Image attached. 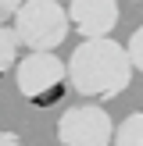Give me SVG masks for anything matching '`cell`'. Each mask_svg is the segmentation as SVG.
<instances>
[{"instance_id": "30bf717a", "label": "cell", "mask_w": 143, "mask_h": 146, "mask_svg": "<svg viewBox=\"0 0 143 146\" xmlns=\"http://www.w3.org/2000/svg\"><path fill=\"white\" fill-rule=\"evenodd\" d=\"M0 146H21V139L14 132H0Z\"/></svg>"}, {"instance_id": "8992f818", "label": "cell", "mask_w": 143, "mask_h": 146, "mask_svg": "<svg viewBox=\"0 0 143 146\" xmlns=\"http://www.w3.org/2000/svg\"><path fill=\"white\" fill-rule=\"evenodd\" d=\"M114 146H143V111L129 114L114 128Z\"/></svg>"}, {"instance_id": "5b68a950", "label": "cell", "mask_w": 143, "mask_h": 146, "mask_svg": "<svg viewBox=\"0 0 143 146\" xmlns=\"http://www.w3.org/2000/svg\"><path fill=\"white\" fill-rule=\"evenodd\" d=\"M68 18L82 39H104L118 25V4L114 0H72Z\"/></svg>"}, {"instance_id": "7a4b0ae2", "label": "cell", "mask_w": 143, "mask_h": 146, "mask_svg": "<svg viewBox=\"0 0 143 146\" xmlns=\"http://www.w3.org/2000/svg\"><path fill=\"white\" fill-rule=\"evenodd\" d=\"M14 86L18 93L36 107H50L64 96L68 86V64L54 54V50H29L14 68Z\"/></svg>"}, {"instance_id": "277c9868", "label": "cell", "mask_w": 143, "mask_h": 146, "mask_svg": "<svg viewBox=\"0 0 143 146\" xmlns=\"http://www.w3.org/2000/svg\"><path fill=\"white\" fill-rule=\"evenodd\" d=\"M57 143L61 146H114V121L97 104L68 107L57 118Z\"/></svg>"}, {"instance_id": "9c48e42d", "label": "cell", "mask_w": 143, "mask_h": 146, "mask_svg": "<svg viewBox=\"0 0 143 146\" xmlns=\"http://www.w3.org/2000/svg\"><path fill=\"white\" fill-rule=\"evenodd\" d=\"M21 4L25 0H0V25L4 21H14V14L21 11Z\"/></svg>"}, {"instance_id": "6da1fadb", "label": "cell", "mask_w": 143, "mask_h": 146, "mask_svg": "<svg viewBox=\"0 0 143 146\" xmlns=\"http://www.w3.org/2000/svg\"><path fill=\"white\" fill-rule=\"evenodd\" d=\"M132 61L122 43L111 36L104 39H82L68 57V86L86 104H104L129 89L132 82Z\"/></svg>"}, {"instance_id": "ba28073f", "label": "cell", "mask_w": 143, "mask_h": 146, "mask_svg": "<svg viewBox=\"0 0 143 146\" xmlns=\"http://www.w3.org/2000/svg\"><path fill=\"white\" fill-rule=\"evenodd\" d=\"M125 50H129V61H132V68H136V71H143V25L136 29L132 36H129Z\"/></svg>"}, {"instance_id": "52a82bcc", "label": "cell", "mask_w": 143, "mask_h": 146, "mask_svg": "<svg viewBox=\"0 0 143 146\" xmlns=\"http://www.w3.org/2000/svg\"><path fill=\"white\" fill-rule=\"evenodd\" d=\"M18 46H21L18 32L7 29V25H0V75L11 71V68H18Z\"/></svg>"}, {"instance_id": "3957f363", "label": "cell", "mask_w": 143, "mask_h": 146, "mask_svg": "<svg viewBox=\"0 0 143 146\" xmlns=\"http://www.w3.org/2000/svg\"><path fill=\"white\" fill-rule=\"evenodd\" d=\"M14 32L29 50H57L72 32V18L61 0H25L14 14Z\"/></svg>"}]
</instances>
